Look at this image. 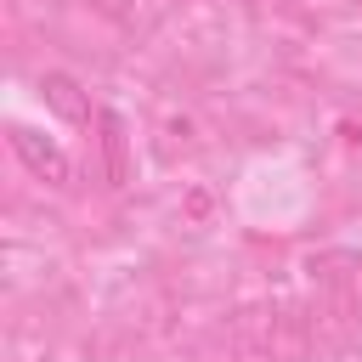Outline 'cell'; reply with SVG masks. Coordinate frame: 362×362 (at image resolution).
Returning a JSON list of instances; mask_svg holds the SVG:
<instances>
[{
	"label": "cell",
	"mask_w": 362,
	"mask_h": 362,
	"mask_svg": "<svg viewBox=\"0 0 362 362\" xmlns=\"http://www.w3.org/2000/svg\"><path fill=\"white\" fill-rule=\"evenodd\" d=\"M11 153L23 158V170L34 175V181H45V187H68V158H62V147L57 141H45L40 130H28V124H11Z\"/></svg>",
	"instance_id": "obj_1"
},
{
	"label": "cell",
	"mask_w": 362,
	"mask_h": 362,
	"mask_svg": "<svg viewBox=\"0 0 362 362\" xmlns=\"http://www.w3.org/2000/svg\"><path fill=\"white\" fill-rule=\"evenodd\" d=\"M40 96H45V107H51L57 119H68V124H90V96H85V85H79L74 74L51 68V74L40 79Z\"/></svg>",
	"instance_id": "obj_2"
},
{
	"label": "cell",
	"mask_w": 362,
	"mask_h": 362,
	"mask_svg": "<svg viewBox=\"0 0 362 362\" xmlns=\"http://www.w3.org/2000/svg\"><path fill=\"white\" fill-rule=\"evenodd\" d=\"M102 130H107V136H102V147H107V175L124 181V130H119L113 113H102Z\"/></svg>",
	"instance_id": "obj_3"
},
{
	"label": "cell",
	"mask_w": 362,
	"mask_h": 362,
	"mask_svg": "<svg viewBox=\"0 0 362 362\" xmlns=\"http://www.w3.org/2000/svg\"><path fill=\"white\" fill-rule=\"evenodd\" d=\"M90 6H96L102 17H113V23H119V17H130V0H90Z\"/></svg>",
	"instance_id": "obj_4"
},
{
	"label": "cell",
	"mask_w": 362,
	"mask_h": 362,
	"mask_svg": "<svg viewBox=\"0 0 362 362\" xmlns=\"http://www.w3.org/2000/svg\"><path fill=\"white\" fill-rule=\"evenodd\" d=\"M187 215L204 221V215H209V192H192V198H187Z\"/></svg>",
	"instance_id": "obj_5"
}]
</instances>
